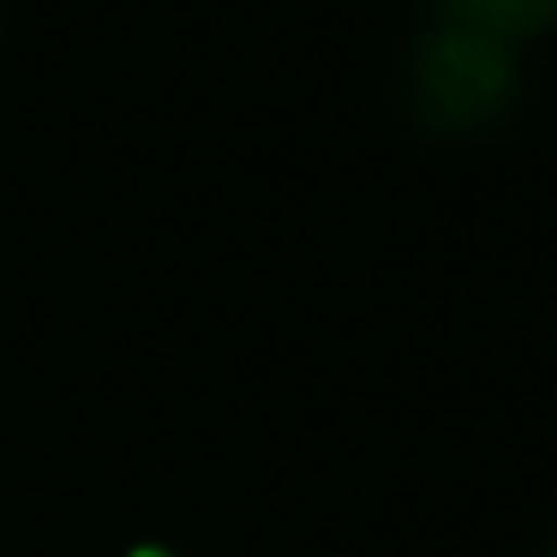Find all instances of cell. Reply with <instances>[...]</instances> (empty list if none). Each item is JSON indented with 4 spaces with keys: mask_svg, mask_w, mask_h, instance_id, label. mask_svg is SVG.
<instances>
[{
    "mask_svg": "<svg viewBox=\"0 0 557 557\" xmlns=\"http://www.w3.org/2000/svg\"><path fill=\"white\" fill-rule=\"evenodd\" d=\"M444 7V25H461V30H480L492 42H528V37H545L557 25V0H437Z\"/></svg>",
    "mask_w": 557,
    "mask_h": 557,
    "instance_id": "2",
    "label": "cell"
},
{
    "mask_svg": "<svg viewBox=\"0 0 557 557\" xmlns=\"http://www.w3.org/2000/svg\"><path fill=\"white\" fill-rule=\"evenodd\" d=\"M145 557H162V552H145Z\"/></svg>",
    "mask_w": 557,
    "mask_h": 557,
    "instance_id": "4",
    "label": "cell"
},
{
    "mask_svg": "<svg viewBox=\"0 0 557 557\" xmlns=\"http://www.w3.org/2000/svg\"><path fill=\"white\" fill-rule=\"evenodd\" d=\"M545 557H557V528H552V540H545Z\"/></svg>",
    "mask_w": 557,
    "mask_h": 557,
    "instance_id": "3",
    "label": "cell"
},
{
    "mask_svg": "<svg viewBox=\"0 0 557 557\" xmlns=\"http://www.w3.org/2000/svg\"><path fill=\"white\" fill-rule=\"evenodd\" d=\"M516 102V61L504 42L461 25H437L408 61V109L437 138H473Z\"/></svg>",
    "mask_w": 557,
    "mask_h": 557,
    "instance_id": "1",
    "label": "cell"
}]
</instances>
